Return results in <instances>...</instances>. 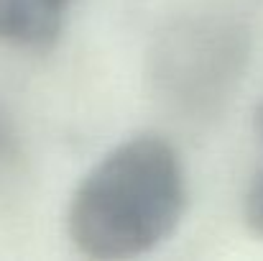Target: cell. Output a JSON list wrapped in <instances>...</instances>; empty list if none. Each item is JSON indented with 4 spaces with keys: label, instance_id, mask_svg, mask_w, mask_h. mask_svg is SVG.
I'll use <instances>...</instances> for the list:
<instances>
[{
    "label": "cell",
    "instance_id": "6da1fadb",
    "mask_svg": "<svg viewBox=\"0 0 263 261\" xmlns=\"http://www.w3.org/2000/svg\"><path fill=\"white\" fill-rule=\"evenodd\" d=\"M186 210V174L174 146L138 133L112 146L74 187L67 207L72 246L97 261L151 254L176 233Z\"/></svg>",
    "mask_w": 263,
    "mask_h": 261
},
{
    "label": "cell",
    "instance_id": "7a4b0ae2",
    "mask_svg": "<svg viewBox=\"0 0 263 261\" xmlns=\"http://www.w3.org/2000/svg\"><path fill=\"white\" fill-rule=\"evenodd\" d=\"M251 62V28L233 13L202 10L164 26L146 54L151 97L176 120L207 123L235 97Z\"/></svg>",
    "mask_w": 263,
    "mask_h": 261
},
{
    "label": "cell",
    "instance_id": "277c9868",
    "mask_svg": "<svg viewBox=\"0 0 263 261\" xmlns=\"http://www.w3.org/2000/svg\"><path fill=\"white\" fill-rule=\"evenodd\" d=\"M243 215H246V225L251 228V233L263 241V167L253 174V179L246 189Z\"/></svg>",
    "mask_w": 263,
    "mask_h": 261
},
{
    "label": "cell",
    "instance_id": "3957f363",
    "mask_svg": "<svg viewBox=\"0 0 263 261\" xmlns=\"http://www.w3.org/2000/svg\"><path fill=\"white\" fill-rule=\"evenodd\" d=\"M72 5L74 0H0V44L31 54L51 51Z\"/></svg>",
    "mask_w": 263,
    "mask_h": 261
},
{
    "label": "cell",
    "instance_id": "5b68a950",
    "mask_svg": "<svg viewBox=\"0 0 263 261\" xmlns=\"http://www.w3.org/2000/svg\"><path fill=\"white\" fill-rule=\"evenodd\" d=\"M256 133H258L261 146H263V102L258 105V110H256Z\"/></svg>",
    "mask_w": 263,
    "mask_h": 261
}]
</instances>
